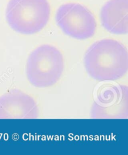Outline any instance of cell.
I'll return each instance as SVG.
<instances>
[{
  "mask_svg": "<svg viewBox=\"0 0 128 155\" xmlns=\"http://www.w3.org/2000/svg\"><path fill=\"white\" fill-rule=\"evenodd\" d=\"M84 66L88 74L97 81L119 80L128 70L127 48L113 39L97 41L86 52Z\"/></svg>",
  "mask_w": 128,
  "mask_h": 155,
  "instance_id": "1",
  "label": "cell"
},
{
  "mask_svg": "<svg viewBox=\"0 0 128 155\" xmlns=\"http://www.w3.org/2000/svg\"><path fill=\"white\" fill-rule=\"evenodd\" d=\"M5 15L14 31L33 35L41 31L48 24L51 6L48 0H9Z\"/></svg>",
  "mask_w": 128,
  "mask_h": 155,
  "instance_id": "2",
  "label": "cell"
},
{
  "mask_svg": "<svg viewBox=\"0 0 128 155\" xmlns=\"http://www.w3.org/2000/svg\"><path fill=\"white\" fill-rule=\"evenodd\" d=\"M63 56L53 46L43 45L33 50L26 65L27 78L37 88H48L55 84L64 70Z\"/></svg>",
  "mask_w": 128,
  "mask_h": 155,
  "instance_id": "3",
  "label": "cell"
},
{
  "mask_svg": "<svg viewBox=\"0 0 128 155\" xmlns=\"http://www.w3.org/2000/svg\"><path fill=\"white\" fill-rule=\"evenodd\" d=\"M55 18L57 26L66 35L77 40H87L96 33V18L90 9L81 4L67 3L61 5Z\"/></svg>",
  "mask_w": 128,
  "mask_h": 155,
  "instance_id": "4",
  "label": "cell"
},
{
  "mask_svg": "<svg viewBox=\"0 0 128 155\" xmlns=\"http://www.w3.org/2000/svg\"><path fill=\"white\" fill-rule=\"evenodd\" d=\"M91 116L94 119L127 118V87L120 84L101 86L96 93Z\"/></svg>",
  "mask_w": 128,
  "mask_h": 155,
  "instance_id": "5",
  "label": "cell"
},
{
  "mask_svg": "<svg viewBox=\"0 0 128 155\" xmlns=\"http://www.w3.org/2000/svg\"><path fill=\"white\" fill-rule=\"evenodd\" d=\"M38 107L28 94L14 90L0 97V119H36Z\"/></svg>",
  "mask_w": 128,
  "mask_h": 155,
  "instance_id": "6",
  "label": "cell"
},
{
  "mask_svg": "<svg viewBox=\"0 0 128 155\" xmlns=\"http://www.w3.org/2000/svg\"><path fill=\"white\" fill-rule=\"evenodd\" d=\"M101 25L108 32L125 35L128 32V0H109L102 7Z\"/></svg>",
  "mask_w": 128,
  "mask_h": 155,
  "instance_id": "7",
  "label": "cell"
}]
</instances>
